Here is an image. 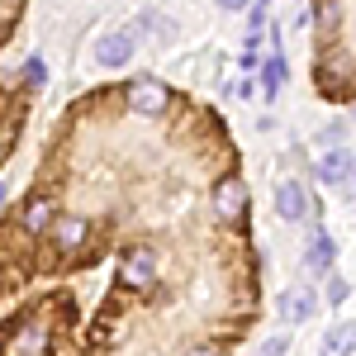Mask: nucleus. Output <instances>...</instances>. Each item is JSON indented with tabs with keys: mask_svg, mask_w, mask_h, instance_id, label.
<instances>
[{
	"mask_svg": "<svg viewBox=\"0 0 356 356\" xmlns=\"http://www.w3.org/2000/svg\"><path fill=\"white\" fill-rule=\"evenodd\" d=\"M105 261L81 356H238L261 318L238 143L214 105L162 76L76 95L0 214V304Z\"/></svg>",
	"mask_w": 356,
	"mask_h": 356,
	"instance_id": "1",
	"label": "nucleus"
},
{
	"mask_svg": "<svg viewBox=\"0 0 356 356\" xmlns=\"http://www.w3.org/2000/svg\"><path fill=\"white\" fill-rule=\"evenodd\" d=\"M81 300L67 280L29 290L0 318V356H81Z\"/></svg>",
	"mask_w": 356,
	"mask_h": 356,
	"instance_id": "2",
	"label": "nucleus"
},
{
	"mask_svg": "<svg viewBox=\"0 0 356 356\" xmlns=\"http://www.w3.org/2000/svg\"><path fill=\"white\" fill-rule=\"evenodd\" d=\"M314 57L309 76L318 100L356 105V0H314Z\"/></svg>",
	"mask_w": 356,
	"mask_h": 356,
	"instance_id": "3",
	"label": "nucleus"
},
{
	"mask_svg": "<svg viewBox=\"0 0 356 356\" xmlns=\"http://www.w3.org/2000/svg\"><path fill=\"white\" fill-rule=\"evenodd\" d=\"M33 95H38V90H33L24 76L0 72V171L19 152V138H24L29 114H33Z\"/></svg>",
	"mask_w": 356,
	"mask_h": 356,
	"instance_id": "4",
	"label": "nucleus"
},
{
	"mask_svg": "<svg viewBox=\"0 0 356 356\" xmlns=\"http://www.w3.org/2000/svg\"><path fill=\"white\" fill-rule=\"evenodd\" d=\"M138 53V33L134 29H110L100 43H95V62L105 67V72H124Z\"/></svg>",
	"mask_w": 356,
	"mask_h": 356,
	"instance_id": "5",
	"label": "nucleus"
},
{
	"mask_svg": "<svg viewBox=\"0 0 356 356\" xmlns=\"http://www.w3.org/2000/svg\"><path fill=\"white\" fill-rule=\"evenodd\" d=\"M275 214L285 223L314 219V195L304 191V181H275Z\"/></svg>",
	"mask_w": 356,
	"mask_h": 356,
	"instance_id": "6",
	"label": "nucleus"
},
{
	"mask_svg": "<svg viewBox=\"0 0 356 356\" xmlns=\"http://www.w3.org/2000/svg\"><path fill=\"white\" fill-rule=\"evenodd\" d=\"M275 309H280V318H285V323H304V318H314V314H318V290H314V285H290V290L280 295Z\"/></svg>",
	"mask_w": 356,
	"mask_h": 356,
	"instance_id": "7",
	"label": "nucleus"
},
{
	"mask_svg": "<svg viewBox=\"0 0 356 356\" xmlns=\"http://www.w3.org/2000/svg\"><path fill=\"white\" fill-rule=\"evenodd\" d=\"M352 152L347 147H328L318 162H314V181H323V186H347L352 181Z\"/></svg>",
	"mask_w": 356,
	"mask_h": 356,
	"instance_id": "8",
	"label": "nucleus"
},
{
	"mask_svg": "<svg viewBox=\"0 0 356 356\" xmlns=\"http://www.w3.org/2000/svg\"><path fill=\"white\" fill-rule=\"evenodd\" d=\"M304 266L318 271V275H332V266H337V243L328 238L323 223H314V238H309V252H304Z\"/></svg>",
	"mask_w": 356,
	"mask_h": 356,
	"instance_id": "9",
	"label": "nucleus"
},
{
	"mask_svg": "<svg viewBox=\"0 0 356 356\" xmlns=\"http://www.w3.org/2000/svg\"><path fill=\"white\" fill-rule=\"evenodd\" d=\"M285 81H290V67H285V53L275 48V53L261 62V72H257V90H261V100H275V95L285 90Z\"/></svg>",
	"mask_w": 356,
	"mask_h": 356,
	"instance_id": "10",
	"label": "nucleus"
},
{
	"mask_svg": "<svg viewBox=\"0 0 356 356\" xmlns=\"http://www.w3.org/2000/svg\"><path fill=\"white\" fill-rule=\"evenodd\" d=\"M323 356H356V318L332 323V328L323 332Z\"/></svg>",
	"mask_w": 356,
	"mask_h": 356,
	"instance_id": "11",
	"label": "nucleus"
},
{
	"mask_svg": "<svg viewBox=\"0 0 356 356\" xmlns=\"http://www.w3.org/2000/svg\"><path fill=\"white\" fill-rule=\"evenodd\" d=\"M29 0H0V53L10 48V38L19 33V19H24Z\"/></svg>",
	"mask_w": 356,
	"mask_h": 356,
	"instance_id": "12",
	"label": "nucleus"
},
{
	"mask_svg": "<svg viewBox=\"0 0 356 356\" xmlns=\"http://www.w3.org/2000/svg\"><path fill=\"white\" fill-rule=\"evenodd\" d=\"M323 280H328V285H323V300H328L332 309H342V304L352 300V280H347V275L332 271V275H323Z\"/></svg>",
	"mask_w": 356,
	"mask_h": 356,
	"instance_id": "13",
	"label": "nucleus"
},
{
	"mask_svg": "<svg viewBox=\"0 0 356 356\" xmlns=\"http://www.w3.org/2000/svg\"><path fill=\"white\" fill-rule=\"evenodd\" d=\"M347 134H352L347 124H328V129H318V138H314V143H318L323 152H328V147H347Z\"/></svg>",
	"mask_w": 356,
	"mask_h": 356,
	"instance_id": "14",
	"label": "nucleus"
},
{
	"mask_svg": "<svg viewBox=\"0 0 356 356\" xmlns=\"http://www.w3.org/2000/svg\"><path fill=\"white\" fill-rule=\"evenodd\" d=\"M19 76H24L33 90H43V81H48V67H43V57H29L24 67H19Z\"/></svg>",
	"mask_w": 356,
	"mask_h": 356,
	"instance_id": "15",
	"label": "nucleus"
},
{
	"mask_svg": "<svg viewBox=\"0 0 356 356\" xmlns=\"http://www.w3.org/2000/svg\"><path fill=\"white\" fill-rule=\"evenodd\" d=\"M285 352H290V337H285V332H275V337H266V342L257 347V356H285Z\"/></svg>",
	"mask_w": 356,
	"mask_h": 356,
	"instance_id": "16",
	"label": "nucleus"
},
{
	"mask_svg": "<svg viewBox=\"0 0 356 356\" xmlns=\"http://www.w3.org/2000/svg\"><path fill=\"white\" fill-rule=\"evenodd\" d=\"M223 15H238V10H252V0H214Z\"/></svg>",
	"mask_w": 356,
	"mask_h": 356,
	"instance_id": "17",
	"label": "nucleus"
},
{
	"mask_svg": "<svg viewBox=\"0 0 356 356\" xmlns=\"http://www.w3.org/2000/svg\"><path fill=\"white\" fill-rule=\"evenodd\" d=\"M5 204H10V186L0 181V214H5Z\"/></svg>",
	"mask_w": 356,
	"mask_h": 356,
	"instance_id": "18",
	"label": "nucleus"
},
{
	"mask_svg": "<svg viewBox=\"0 0 356 356\" xmlns=\"http://www.w3.org/2000/svg\"><path fill=\"white\" fill-rule=\"evenodd\" d=\"M261 5H266V10H271V5H275V0H261Z\"/></svg>",
	"mask_w": 356,
	"mask_h": 356,
	"instance_id": "19",
	"label": "nucleus"
},
{
	"mask_svg": "<svg viewBox=\"0 0 356 356\" xmlns=\"http://www.w3.org/2000/svg\"><path fill=\"white\" fill-rule=\"evenodd\" d=\"M352 181H356V162H352Z\"/></svg>",
	"mask_w": 356,
	"mask_h": 356,
	"instance_id": "20",
	"label": "nucleus"
}]
</instances>
